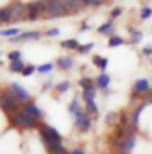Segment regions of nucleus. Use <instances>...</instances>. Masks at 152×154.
<instances>
[{
  "mask_svg": "<svg viewBox=\"0 0 152 154\" xmlns=\"http://www.w3.org/2000/svg\"><path fill=\"white\" fill-rule=\"evenodd\" d=\"M41 140L45 142L47 149L52 147V145H63L61 143V134L50 125H41Z\"/></svg>",
  "mask_w": 152,
  "mask_h": 154,
  "instance_id": "nucleus-1",
  "label": "nucleus"
},
{
  "mask_svg": "<svg viewBox=\"0 0 152 154\" xmlns=\"http://www.w3.org/2000/svg\"><path fill=\"white\" fill-rule=\"evenodd\" d=\"M7 93H9L16 102H25V104H27V100H29V93H27V90H25V88H22L18 82H13Z\"/></svg>",
  "mask_w": 152,
  "mask_h": 154,
  "instance_id": "nucleus-2",
  "label": "nucleus"
},
{
  "mask_svg": "<svg viewBox=\"0 0 152 154\" xmlns=\"http://www.w3.org/2000/svg\"><path fill=\"white\" fill-rule=\"evenodd\" d=\"M13 120H14L16 125H22V127H34V125L38 124L36 118H32L31 115H27L25 111H18V113H14V115H13Z\"/></svg>",
  "mask_w": 152,
  "mask_h": 154,
  "instance_id": "nucleus-3",
  "label": "nucleus"
},
{
  "mask_svg": "<svg viewBox=\"0 0 152 154\" xmlns=\"http://www.w3.org/2000/svg\"><path fill=\"white\" fill-rule=\"evenodd\" d=\"M134 145H136V134L132 133V134H129V136L118 140V152L131 154V151L134 149Z\"/></svg>",
  "mask_w": 152,
  "mask_h": 154,
  "instance_id": "nucleus-4",
  "label": "nucleus"
},
{
  "mask_svg": "<svg viewBox=\"0 0 152 154\" xmlns=\"http://www.w3.org/2000/svg\"><path fill=\"white\" fill-rule=\"evenodd\" d=\"M7 9H9V13H11V18H13V20H23L25 13H29V5H23V4H20V2L11 4Z\"/></svg>",
  "mask_w": 152,
  "mask_h": 154,
  "instance_id": "nucleus-5",
  "label": "nucleus"
},
{
  "mask_svg": "<svg viewBox=\"0 0 152 154\" xmlns=\"http://www.w3.org/2000/svg\"><path fill=\"white\" fill-rule=\"evenodd\" d=\"M18 104H20V102H16L9 93H4V95L0 97V106H2V109H4L5 113H14V111L18 109Z\"/></svg>",
  "mask_w": 152,
  "mask_h": 154,
  "instance_id": "nucleus-6",
  "label": "nucleus"
},
{
  "mask_svg": "<svg viewBox=\"0 0 152 154\" xmlns=\"http://www.w3.org/2000/svg\"><path fill=\"white\" fill-rule=\"evenodd\" d=\"M48 16H61L66 13L63 2H57V0H52V2H47V11H45Z\"/></svg>",
  "mask_w": 152,
  "mask_h": 154,
  "instance_id": "nucleus-7",
  "label": "nucleus"
},
{
  "mask_svg": "<svg viewBox=\"0 0 152 154\" xmlns=\"http://www.w3.org/2000/svg\"><path fill=\"white\" fill-rule=\"evenodd\" d=\"M149 90H150V82H149L147 79H138V81L134 82V86H132V97H136V95H145Z\"/></svg>",
  "mask_w": 152,
  "mask_h": 154,
  "instance_id": "nucleus-8",
  "label": "nucleus"
},
{
  "mask_svg": "<svg viewBox=\"0 0 152 154\" xmlns=\"http://www.w3.org/2000/svg\"><path fill=\"white\" fill-rule=\"evenodd\" d=\"M75 125L79 131H88L90 129V125H91V118L88 113H79L75 116Z\"/></svg>",
  "mask_w": 152,
  "mask_h": 154,
  "instance_id": "nucleus-9",
  "label": "nucleus"
},
{
  "mask_svg": "<svg viewBox=\"0 0 152 154\" xmlns=\"http://www.w3.org/2000/svg\"><path fill=\"white\" fill-rule=\"evenodd\" d=\"M23 111L27 113V115H31L32 118H38L41 115V109H39L36 104H32V102H27L25 106H23Z\"/></svg>",
  "mask_w": 152,
  "mask_h": 154,
  "instance_id": "nucleus-10",
  "label": "nucleus"
},
{
  "mask_svg": "<svg viewBox=\"0 0 152 154\" xmlns=\"http://www.w3.org/2000/svg\"><path fill=\"white\" fill-rule=\"evenodd\" d=\"M145 106H147V104H145V102H141V104H140V108H136V111H134V115H132V120H131V122H132V127H138V120H140L141 111L145 109Z\"/></svg>",
  "mask_w": 152,
  "mask_h": 154,
  "instance_id": "nucleus-11",
  "label": "nucleus"
},
{
  "mask_svg": "<svg viewBox=\"0 0 152 154\" xmlns=\"http://www.w3.org/2000/svg\"><path fill=\"white\" fill-rule=\"evenodd\" d=\"M93 65L99 66L100 70H106V68H108V59L102 57V56H95V57H93Z\"/></svg>",
  "mask_w": 152,
  "mask_h": 154,
  "instance_id": "nucleus-12",
  "label": "nucleus"
},
{
  "mask_svg": "<svg viewBox=\"0 0 152 154\" xmlns=\"http://www.w3.org/2000/svg\"><path fill=\"white\" fill-rule=\"evenodd\" d=\"M97 84L102 90H108V86H109V75L108 74H100V75L97 77Z\"/></svg>",
  "mask_w": 152,
  "mask_h": 154,
  "instance_id": "nucleus-13",
  "label": "nucleus"
},
{
  "mask_svg": "<svg viewBox=\"0 0 152 154\" xmlns=\"http://www.w3.org/2000/svg\"><path fill=\"white\" fill-rule=\"evenodd\" d=\"M57 65H59V68L68 70V68H72V66H74V59H72V57H61Z\"/></svg>",
  "mask_w": 152,
  "mask_h": 154,
  "instance_id": "nucleus-14",
  "label": "nucleus"
},
{
  "mask_svg": "<svg viewBox=\"0 0 152 154\" xmlns=\"http://www.w3.org/2000/svg\"><path fill=\"white\" fill-rule=\"evenodd\" d=\"M111 31H113V20H109V22H106L104 25L99 27V32L100 34H111Z\"/></svg>",
  "mask_w": 152,
  "mask_h": 154,
  "instance_id": "nucleus-15",
  "label": "nucleus"
},
{
  "mask_svg": "<svg viewBox=\"0 0 152 154\" xmlns=\"http://www.w3.org/2000/svg\"><path fill=\"white\" fill-rule=\"evenodd\" d=\"M86 113L88 115H97L99 113V109L95 106V100H86Z\"/></svg>",
  "mask_w": 152,
  "mask_h": 154,
  "instance_id": "nucleus-16",
  "label": "nucleus"
},
{
  "mask_svg": "<svg viewBox=\"0 0 152 154\" xmlns=\"http://www.w3.org/2000/svg\"><path fill=\"white\" fill-rule=\"evenodd\" d=\"M29 7L41 13V11H47V2H32V4H29Z\"/></svg>",
  "mask_w": 152,
  "mask_h": 154,
  "instance_id": "nucleus-17",
  "label": "nucleus"
},
{
  "mask_svg": "<svg viewBox=\"0 0 152 154\" xmlns=\"http://www.w3.org/2000/svg\"><path fill=\"white\" fill-rule=\"evenodd\" d=\"M18 32H20V29H4L0 34L4 38H14V36H18Z\"/></svg>",
  "mask_w": 152,
  "mask_h": 154,
  "instance_id": "nucleus-18",
  "label": "nucleus"
},
{
  "mask_svg": "<svg viewBox=\"0 0 152 154\" xmlns=\"http://www.w3.org/2000/svg\"><path fill=\"white\" fill-rule=\"evenodd\" d=\"M9 68H11L13 72H23V68H25V65H23V61L20 59V61H13Z\"/></svg>",
  "mask_w": 152,
  "mask_h": 154,
  "instance_id": "nucleus-19",
  "label": "nucleus"
},
{
  "mask_svg": "<svg viewBox=\"0 0 152 154\" xmlns=\"http://www.w3.org/2000/svg\"><path fill=\"white\" fill-rule=\"evenodd\" d=\"M150 16H152V7H149V5H147V7H141L140 18H141V20H149Z\"/></svg>",
  "mask_w": 152,
  "mask_h": 154,
  "instance_id": "nucleus-20",
  "label": "nucleus"
},
{
  "mask_svg": "<svg viewBox=\"0 0 152 154\" xmlns=\"http://www.w3.org/2000/svg\"><path fill=\"white\" fill-rule=\"evenodd\" d=\"M36 38H39V32H36V31L23 32V34H20V36H18V39H36Z\"/></svg>",
  "mask_w": 152,
  "mask_h": 154,
  "instance_id": "nucleus-21",
  "label": "nucleus"
},
{
  "mask_svg": "<svg viewBox=\"0 0 152 154\" xmlns=\"http://www.w3.org/2000/svg\"><path fill=\"white\" fill-rule=\"evenodd\" d=\"M9 20H13V18H11V13H9V9H7V7L0 9V22H9Z\"/></svg>",
  "mask_w": 152,
  "mask_h": 154,
  "instance_id": "nucleus-22",
  "label": "nucleus"
},
{
  "mask_svg": "<svg viewBox=\"0 0 152 154\" xmlns=\"http://www.w3.org/2000/svg\"><path fill=\"white\" fill-rule=\"evenodd\" d=\"M61 45H63L65 48H79V43H77V39H65Z\"/></svg>",
  "mask_w": 152,
  "mask_h": 154,
  "instance_id": "nucleus-23",
  "label": "nucleus"
},
{
  "mask_svg": "<svg viewBox=\"0 0 152 154\" xmlns=\"http://www.w3.org/2000/svg\"><path fill=\"white\" fill-rule=\"evenodd\" d=\"M141 39V31H138V29H131V41L132 43H138Z\"/></svg>",
  "mask_w": 152,
  "mask_h": 154,
  "instance_id": "nucleus-24",
  "label": "nucleus"
},
{
  "mask_svg": "<svg viewBox=\"0 0 152 154\" xmlns=\"http://www.w3.org/2000/svg\"><path fill=\"white\" fill-rule=\"evenodd\" d=\"M118 45H123V38H120V36H111V38H109V47H118Z\"/></svg>",
  "mask_w": 152,
  "mask_h": 154,
  "instance_id": "nucleus-25",
  "label": "nucleus"
},
{
  "mask_svg": "<svg viewBox=\"0 0 152 154\" xmlns=\"http://www.w3.org/2000/svg\"><path fill=\"white\" fill-rule=\"evenodd\" d=\"M93 47H95L93 43H86V45H79V48H77V50H79L81 54H88V52H90Z\"/></svg>",
  "mask_w": 152,
  "mask_h": 154,
  "instance_id": "nucleus-26",
  "label": "nucleus"
},
{
  "mask_svg": "<svg viewBox=\"0 0 152 154\" xmlns=\"http://www.w3.org/2000/svg\"><path fill=\"white\" fill-rule=\"evenodd\" d=\"M79 84H81L84 90H91V88H95V86H93V82H91V79H86V77H84V79H81V82H79Z\"/></svg>",
  "mask_w": 152,
  "mask_h": 154,
  "instance_id": "nucleus-27",
  "label": "nucleus"
},
{
  "mask_svg": "<svg viewBox=\"0 0 152 154\" xmlns=\"http://www.w3.org/2000/svg\"><path fill=\"white\" fill-rule=\"evenodd\" d=\"M95 93H97L95 88H91V90H84V100H93V99H95Z\"/></svg>",
  "mask_w": 152,
  "mask_h": 154,
  "instance_id": "nucleus-28",
  "label": "nucleus"
},
{
  "mask_svg": "<svg viewBox=\"0 0 152 154\" xmlns=\"http://www.w3.org/2000/svg\"><path fill=\"white\" fill-rule=\"evenodd\" d=\"M70 113H74V115H79V113H82L81 111V108H79V102L77 100H72V104H70Z\"/></svg>",
  "mask_w": 152,
  "mask_h": 154,
  "instance_id": "nucleus-29",
  "label": "nucleus"
},
{
  "mask_svg": "<svg viewBox=\"0 0 152 154\" xmlns=\"http://www.w3.org/2000/svg\"><path fill=\"white\" fill-rule=\"evenodd\" d=\"M68 88H70V82H68V81H63V82H59V84H57V91H61V93H63V91H66Z\"/></svg>",
  "mask_w": 152,
  "mask_h": 154,
  "instance_id": "nucleus-30",
  "label": "nucleus"
},
{
  "mask_svg": "<svg viewBox=\"0 0 152 154\" xmlns=\"http://www.w3.org/2000/svg\"><path fill=\"white\" fill-rule=\"evenodd\" d=\"M9 59H11V61H20V59H22V54H20L18 50H14V52H9Z\"/></svg>",
  "mask_w": 152,
  "mask_h": 154,
  "instance_id": "nucleus-31",
  "label": "nucleus"
},
{
  "mask_svg": "<svg viewBox=\"0 0 152 154\" xmlns=\"http://www.w3.org/2000/svg\"><path fill=\"white\" fill-rule=\"evenodd\" d=\"M38 16H39V13H38V11H34V9H31V7H29L27 18H29V20H38Z\"/></svg>",
  "mask_w": 152,
  "mask_h": 154,
  "instance_id": "nucleus-32",
  "label": "nucleus"
},
{
  "mask_svg": "<svg viewBox=\"0 0 152 154\" xmlns=\"http://www.w3.org/2000/svg\"><path fill=\"white\" fill-rule=\"evenodd\" d=\"M143 102H145L147 106H149V104H152V88L147 91V93H145V95H143Z\"/></svg>",
  "mask_w": 152,
  "mask_h": 154,
  "instance_id": "nucleus-33",
  "label": "nucleus"
},
{
  "mask_svg": "<svg viewBox=\"0 0 152 154\" xmlns=\"http://www.w3.org/2000/svg\"><path fill=\"white\" fill-rule=\"evenodd\" d=\"M52 70V65L50 63H47V65H43V66H39L38 72H41V74H47V72H50Z\"/></svg>",
  "mask_w": 152,
  "mask_h": 154,
  "instance_id": "nucleus-34",
  "label": "nucleus"
},
{
  "mask_svg": "<svg viewBox=\"0 0 152 154\" xmlns=\"http://www.w3.org/2000/svg\"><path fill=\"white\" fill-rule=\"evenodd\" d=\"M47 36H59V29H50V31H47Z\"/></svg>",
  "mask_w": 152,
  "mask_h": 154,
  "instance_id": "nucleus-35",
  "label": "nucleus"
},
{
  "mask_svg": "<svg viewBox=\"0 0 152 154\" xmlns=\"http://www.w3.org/2000/svg\"><path fill=\"white\" fill-rule=\"evenodd\" d=\"M32 72H34V66H25V68H23V72H22V74H23V75H31V74H32Z\"/></svg>",
  "mask_w": 152,
  "mask_h": 154,
  "instance_id": "nucleus-36",
  "label": "nucleus"
},
{
  "mask_svg": "<svg viewBox=\"0 0 152 154\" xmlns=\"http://www.w3.org/2000/svg\"><path fill=\"white\" fill-rule=\"evenodd\" d=\"M120 14H122V9H120V7H114L113 13H111V16H113V18H116V16H120Z\"/></svg>",
  "mask_w": 152,
  "mask_h": 154,
  "instance_id": "nucleus-37",
  "label": "nucleus"
},
{
  "mask_svg": "<svg viewBox=\"0 0 152 154\" xmlns=\"http://www.w3.org/2000/svg\"><path fill=\"white\" fill-rule=\"evenodd\" d=\"M143 54H145V56H152V47H147V48H143Z\"/></svg>",
  "mask_w": 152,
  "mask_h": 154,
  "instance_id": "nucleus-38",
  "label": "nucleus"
},
{
  "mask_svg": "<svg viewBox=\"0 0 152 154\" xmlns=\"http://www.w3.org/2000/svg\"><path fill=\"white\" fill-rule=\"evenodd\" d=\"M72 154H84V151H82V149H74Z\"/></svg>",
  "mask_w": 152,
  "mask_h": 154,
  "instance_id": "nucleus-39",
  "label": "nucleus"
},
{
  "mask_svg": "<svg viewBox=\"0 0 152 154\" xmlns=\"http://www.w3.org/2000/svg\"><path fill=\"white\" fill-rule=\"evenodd\" d=\"M118 154H122V152H118Z\"/></svg>",
  "mask_w": 152,
  "mask_h": 154,
  "instance_id": "nucleus-40",
  "label": "nucleus"
}]
</instances>
